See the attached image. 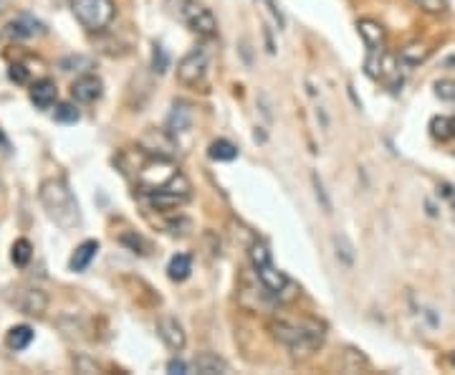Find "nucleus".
Segmentation results:
<instances>
[{
  "label": "nucleus",
  "instance_id": "obj_1",
  "mask_svg": "<svg viewBox=\"0 0 455 375\" xmlns=\"http://www.w3.org/2000/svg\"><path fill=\"white\" fill-rule=\"evenodd\" d=\"M268 330L276 337L278 343L294 352V355H311L322 348L324 343V330L322 324H316L314 319H271Z\"/></svg>",
  "mask_w": 455,
  "mask_h": 375
},
{
  "label": "nucleus",
  "instance_id": "obj_2",
  "mask_svg": "<svg viewBox=\"0 0 455 375\" xmlns=\"http://www.w3.org/2000/svg\"><path fill=\"white\" fill-rule=\"evenodd\" d=\"M41 205L46 208L48 218L61 229H76L81 223V208L76 203L74 193L61 178H48L38 188Z\"/></svg>",
  "mask_w": 455,
  "mask_h": 375
},
{
  "label": "nucleus",
  "instance_id": "obj_3",
  "mask_svg": "<svg viewBox=\"0 0 455 375\" xmlns=\"http://www.w3.org/2000/svg\"><path fill=\"white\" fill-rule=\"evenodd\" d=\"M164 6H167V11L177 20H183L190 31L202 36V39H213L215 33H218L215 15L210 13L208 6H202L197 0H164Z\"/></svg>",
  "mask_w": 455,
  "mask_h": 375
},
{
  "label": "nucleus",
  "instance_id": "obj_4",
  "mask_svg": "<svg viewBox=\"0 0 455 375\" xmlns=\"http://www.w3.org/2000/svg\"><path fill=\"white\" fill-rule=\"evenodd\" d=\"M71 8H74L76 20L86 31H104L112 26L114 15H117L114 0H74Z\"/></svg>",
  "mask_w": 455,
  "mask_h": 375
},
{
  "label": "nucleus",
  "instance_id": "obj_5",
  "mask_svg": "<svg viewBox=\"0 0 455 375\" xmlns=\"http://www.w3.org/2000/svg\"><path fill=\"white\" fill-rule=\"evenodd\" d=\"M190 196H192L190 180L185 178L183 172H175L167 183H162L159 188L150 191V203H152V208H157V210H172V208H180L183 203H187Z\"/></svg>",
  "mask_w": 455,
  "mask_h": 375
},
{
  "label": "nucleus",
  "instance_id": "obj_6",
  "mask_svg": "<svg viewBox=\"0 0 455 375\" xmlns=\"http://www.w3.org/2000/svg\"><path fill=\"white\" fill-rule=\"evenodd\" d=\"M253 269H256V277H258L261 286H263L273 299H281V302L294 299L296 284H294L284 272H278V269L273 267V261H263V264H258V267H253Z\"/></svg>",
  "mask_w": 455,
  "mask_h": 375
},
{
  "label": "nucleus",
  "instance_id": "obj_7",
  "mask_svg": "<svg viewBox=\"0 0 455 375\" xmlns=\"http://www.w3.org/2000/svg\"><path fill=\"white\" fill-rule=\"evenodd\" d=\"M208 74V49L205 46H195L190 53H185L177 64V79L185 87H197Z\"/></svg>",
  "mask_w": 455,
  "mask_h": 375
},
{
  "label": "nucleus",
  "instance_id": "obj_8",
  "mask_svg": "<svg viewBox=\"0 0 455 375\" xmlns=\"http://www.w3.org/2000/svg\"><path fill=\"white\" fill-rule=\"evenodd\" d=\"M139 145L145 147L152 158L170 160V158H175V153H177L175 134H170L167 129H164V132H162V129H150V132L142 137V142H139Z\"/></svg>",
  "mask_w": 455,
  "mask_h": 375
},
{
  "label": "nucleus",
  "instance_id": "obj_9",
  "mask_svg": "<svg viewBox=\"0 0 455 375\" xmlns=\"http://www.w3.org/2000/svg\"><path fill=\"white\" fill-rule=\"evenodd\" d=\"M157 332H159V337H162V343L170 350H175V352L185 350V345H187L185 327L177 322V317H172V314H162V317L157 319Z\"/></svg>",
  "mask_w": 455,
  "mask_h": 375
},
{
  "label": "nucleus",
  "instance_id": "obj_10",
  "mask_svg": "<svg viewBox=\"0 0 455 375\" xmlns=\"http://www.w3.org/2000/svg\"><path fill=\"white\" fill-rule=\"evenodd\" d=\"M104 94V84L99 77L94 74H86V77H79L71 84V96H74L79 104H94L96 99H101Z\"/></svg>",
  "mask_w": 455,
  "mask_h": 375
},
{
  "label": "nucleus",
  "instance_id": "obj_11",
  "mask_svg": "<svg viewBox=\"0 0 455 375\" xmlns=\"http://www.w3.org/2000/svg\"><path fill=\"white\" fill-rule=\"evenodd\" d=\"M15 307H18L23 314H31V317H41L48 307V297L41 289H18L15 294Z\"/></svg>",
  "mask_w": 455,
  "mask_h": 375
},
{
  "label": "nucleus",
  "instance_id": "obj_12",
  "mask_svg": "<svg viewBox=\"0 0 455 375\" xmlns=\"http://www.w3.org/2000/svg\"><path fill=\"white\" fill-rule=\"evenodd\" d=\"M192 120H195V115H192V107L185 102H177L175 107H172L170 117H167V132L170 134H185L192 129Z\"/></svg>",
  "mask_w": 455,
  "mask_h": 375
},
{
  "label": "nucleus",
  "instance_id": "obj_13",
  "mask_svg": "<svg viewBox=\"0 0 455 375\" xmlns=\"http://www.w3.org/2000/svg\"><path fill=\"white\" fill-rule=\"evenodd\" d=\"M357 28H360V36L364 39V46L367 51H385V28L379 26L377 20H369V18H362L360 23H357Z\"/></svg>",
  "mask_w": 455,
  "mask_h": 375
},
{
  "label": "nucleus",
  "instance_id": "obj_14",
  "mask_svg": "<svg viewBox=\"0 0 455 375\" xmlns=\"http://www.w3.org/2000/svg\"><path fill=\"white\" fill-rule=\"evenodd\" d=\"M56 99H58V89L53 79H38L31 87V102L38 109H51L56 104Z\"/></svg>",
  "mask_w": 455,
  "mask_h": 375
},
{
  "label": "nucleus",
  "instance_id": "obj_15",
  "mask_svg": "<svg viewBox=\"0 0 455 375\" xmlns=\"http://www.w3.org/2000/svg\"><path fill=\"white\" fill-rule=\"evenodd\" d=\"M8 33L15 36V39H33V36H41L44 33V23H38L31 15H18L15 20L8 23Z\"/></svg>",
  "mask_w": 455,
  "mask_h": 375
},
{
  "label": "nucleus",
  "instance_id": "obj_16",
  "mask_svg": "<svg viewBox=\"0 0 455 375\" xmlns=\"http://www.w3.org/2000/svg\"><path fill=\"white\" fill-rule=\"evenodd\" d=\"M192 368H195V373H202V375L230 373V365H228L223 357L213 355V352H200V355L192 360Z\"/></svg>",
  "mask_w": 455,
  "mask_h": 375
},
{
  "label": "nucleus",
  "instance_id": "obj_17",
  "mask_svg": "<svg viewBox=\"0 0 455 375\" xmlns=\"http://www.w3.org/2000/svg\"><path fill=\"white\" fill-rule=\"evenodd\" d=\"M96 254H99V241H84L81 246L76 248L74 256H71V261H69L71 272H84V269L94 261Z\"/></svg>",
  "mask_w": 455,
  "mask_h": 375
},
{
  "label": "nucleus",
  "instance_id": "obj_18",
  "mask_svg": "<svg viewBox=\"0 0 455 375\" xmlns=\"http://www.w3.org/2000/svg\"><path fill=\"white\" fill-rule=\"evenodd\" d=\"M33 343V330L28 324H18V327H11L6 335V345L11 350H25Z\"/></svg>",
  "mask_w": 455,
  "mask_h": 375
},
{
  "label": "nucleus",
  "instance_id": "obj_19",
  "mask_svg": "<svg viewBox=\"0 0 455 375\" xmlns=\"http://www.w3.org/2000/svg\"><path fill=\"white\" fill-rule=\"evenodd\" d=\"M192 272V259L187 254H177L170 259V267H167V274H170L172 281H185Z\"/></svg>",
  "mask_w": 455,
  "mask_h": 375
},
{
  "label": "nucleus",
  "instance_id": "obj_20",
  "mask_svg": "<svg viewBox=\"0 0 455 375\" xmlns=\"http://www.w3.org/2000/svg\"><path fill=\"white\" fill-rule=\"evenodd\" d=\"M430 134L440 142L453 140L455 137V117H435V120L430 122Z\"/></svg>",
  "mask_w": 455,
  "mask_h": 375
},
{
  "label": "nucleus",
  "instance_id": "obj_21",
  "mask_svg": "<svg viewBox=\"0 0 455 375\" xmlns=\"http://www.w3.org/2000/svg\"><path fill=\"white\" fill-rule=\"evenodd\" d=\"M208 155H210V160H218V163H230V160L238 158V147L228 140H215L213 145H210Z\"/></svg>",
  "mask_w": 455,
  "mask_h": 375
},
{
  "label": "nucleus",
  "instance_id": "obj_22",
  "mask_svg": "<svg viewBox=\"0 0 455 375\" xmlns=\"http://www.w3.org/2000/svg\"><path fill=\"white\" fill-rule=\"evenodd\" d=\"M334 248H336V259L344 264V267H354V246L344 234H334Z\"/></svg>",
  "mask_w": 455,
  "mask_h": 375
},
{
  "label": "nucleus",
  "instance_id": "obj_23",
  "mask_svg": "<svg viewBox=\"0 0 455 375\" xmlns=\"http://www.w3.org/2000/svg\"><path fill=\"white\" fill-rule=\"evenodd\" d=\"M11 259L15 267H25L28 261L33 259V246L28 239H18V241L13 243V251H11Z\"/></svg>",
  "mask_w": 455,
  "mask_h": 375
},
{
  "label": "nucleus",
  "instance_id": "obj_24",
  "mask_svg": "<svg viewBox=\"0 0 455 375\" xmlns=\"http://www.w3.org/2000/svg\"><path fill=\"white\" fill-rule=\"evenodd\" d=\"M428 53H430V49L425 44H410V46H404L402 51H400V58H402L404 64L415 66V64H420V61H425V58H428Z\"/></svg>",
  "mask_w": 455,
  "mask_h": 375
},
{
  "label": "nucleus",
  "instance_id": "obj_25",
  "mask_svg": "<svg viewBox=\"0 0 455 375\" xmlns=\"http://www.w3.org/2000/svg\"><path fill=\"white\" fill-rule=\"evenodd\" d=\"M311 185H314V196L322 203L324 213H331V198H329L327 188H324V180L319 178V172H311Z\"/></svg>",
  "mask_w": 455,
  "mask_h": 375
},
{
  "label": "nucleus",
  "instance_id": "obj_26",
  "mask_svg": "<svg viewBox=\"0 0 455 375\" xmlns=\"http://www.w3.org/2000/svg\"><path fill=\"white\" fill-rule=\"evenodd\" d=\"M435 96L440 99V102L455 107V82H450V79H442V82H437L435 84Z\"/></svg>",
  "mask_w": 455,
  "mask_h": 375
},
{
  "label": "nucleus",
  "instance_id": "obj_27",
  "mask_svg": "<svg viewBox=\"0 0 455 375\" xmlns=\"http://www.w3.org/2000/svg\"><path fill=\"white\" fill-rule=\"evenodd\" d=\"M53 117H56V122H63V125H74V122H79V109L74 107V104H58L56 112H53Z\"/></svg>",
  "mask_w": 455,
  "mask_h": 375
},
{
  "label": "nucleus",
  "instance_id": "obj_28",
  "mask_svg": "<svg viewBox=\"0 0 455 375\" xmlns=\"http://www.w3.org/2000/svg\"><path fill=\"white\" fill-rule=\"evenodd\" d=\"M167 66H170V56H167V51H164L162 46L154 44V51H152V69L157 71V74H164Z\"/></svg>",
  "mask_w": 455,
  "mask_h": 375
},
{
  "label": "nucleus",
  "instance_id": "obj_29",
  "mask_svg": "<svg viewBox=\"0 0 455 375\" xmlns=\"http://www.w3.org/2000/svg\"><path fill=\"white\" fill-rule=\"evenodd\" d=\"M412 3H417V6L423 8V11H428V13H442V11L448 8L445 0H412Z\"/></svg>",
  "mask_w": 455,
  "mask_h": 375
},
{
  "label": "nucleus",
  "instance_id": "obj_30",
  "mask_svg": "<svg viewBox=\"0 0 455 375\" xmlns=\"http://www.w3.org/2000/svg\"><path fill=\"white\" fill-rule=\"evenodd\" d=\"M71 66H84V69H91V61L84 56H71V58H63L61 61V69L63 71H71Z\"/></svg>",
  "mask_w": 455,
  "mask_h": 375
},
{
  "label": "nucleus",
  "instance_id": "obj_31",
  "mask_svg": "<svg viewBox=\"0 0 455 375\" xmlns=\"http://www.w3.org/2000/svg\"><path fill=\"white\" fill-rule=\"evenodd\" d=\"M265 6H268V13L273 15V20H276V26H278V31H281V28H284V13H281V11H278V6H276V0H263Z\"/></svg>",
  "mask_w": 455,
  "mask_h": 375
},
{
  "label": "nucleus",
  "instance_id": "obj_32",
  "mask_svg": "<svg viewBox=\"0 0 455 375\" xmlns=\"http://www.w3.org/2000/svg\"><path fill=\"white\" fill-rule=\"evenodd\" d=\"M167 370H170V373H187V365H185L183 360H177V357H172V360L167 362Z\"/></svg>",
  "mask_w": 455,
  "mask_h": 375
},
{
  "label": "nucleus",
  "instance_id": "obj_33",
  "mask_svg": "<svg viewBox=\"0 0 455 375\" xmlns=\"http://www.w3.org/2000/svg\"><path fill=\"white\" fill-rule=\"evenodd\" d=\"M11 79H13V82H18V84H25L28 74H25L23 66H13V69H11Z\"/></svg>",
  "mask_w": 455,
  "mask_h": 375
},
{
  "label": "nucleus",
  "instance_id": "obj_34",
  "mask_svg": "<svg viewBox=\"0 0 455 375\" xmlns=\"http://www.w3.org/2000/svg\"><path fill=\"white\" fill-rule=\"evenodd\" d=\"M76 368L84 370V373H96V370H99V365H94V362H88V360H79V362H76Z\"/></svg>",
  "mask_w": 455,
  "mask_h": 375
},
{
  "label": "nucleus",
  "instance_id": "obj_35",
  "mask_svg": "<svg viewBox=\"0 0 455 375\" xmlns=\"http://www.w3.org/2000/svg\"><path fill=\"white\" fill-rule=\"evenodd\" d=\"M121 241H124V243H132V246H134V251H137V248H145V241H142V239H139V236H137V239H134V236H124V239H121Z\"/></svg>",
  "mask_w": 455,
  "mask_h": 375
},
{
  "label": "nucleus",
  "instance_id": "obj_36",
  "mask_svg": "<svg viewBox=\"0 0 455 375\" xmlns=\"http://www.w3.org/2000/svg\"><path fill=\"white\" fill-rule=\"evenodd\" d=\"M453 365H455V352H453Z\"/></svg>",
  "mask_w": 455,
  "mask_h": 375
}]
</instances>
